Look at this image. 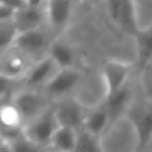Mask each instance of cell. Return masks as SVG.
I'll return each instance as SVG.
<instances>
[{"instance_id":"obj_1","label":"cell","mask_w":152,"mask_h":152,"mask_svg":"<svg viewBox=\"0 0 152 152\" xmlns=\"http://www.w3.org/2000/svg\"><path fill=\"white\" fill-rule=\"evenodd\" d=\"M127 118L134 127L137 151L147 150L152 143V100L144 99L131 104Z\"/></svg>"},{"instance_id":"obj_2","label":"cell","mask_w":152,"mask_h":152,"mask_svg":"<svg viewBox=\"0 0 152 152\" xmlns=\"http://www.w3.org/2000/svg\"><path fill=\"white\" fill-rule=\"evenodd\" d=\"M60 127L58 119H56L53 108H47L40 116H37L35 120L29 121L24 127V135L31 142L42 145V147H51V142Z\"/></svg>"},{"instance_id":"obj_3","label":"cell","mask_w":152,"mask_h":152,"mask_svg":"<svg viewBox=\"0 0 152 152\" xmlns=\"http://www.w3.org/2000/svg\"><path fill=\"white\" fill-rule=\"evenodd\" d=\"M105 8L111 20L129 36L135 37L140 31L137 21L136 4L128 0H112L105 3Z\"/></svg>"},{"instance_id":"obj_4","label":"cell","mask_w":152,"mask_h":152,"mask_svg":"<svg viewBox=\"0 0 152 152\" xmlns=\"http://www.w3.org/2000/svg\"><path fill=\"white\" fill-rule=\"evenodd\" d=\"M131 64L119 60H108L103 66V81L105 88V97L113 95L127 86L131 72Z\"/></svg>"},{"instance_id":"obj_5","label":"cell","mask_w":152,"mask_h":152,"mask_svg":"<svg viewBox=\"0 0 152 152\" xmlns=\"http://www.w3.org/2000/svg\"><path fill=\"white\" fill-rule=\"evenodd\" d=\"M43 20L45 19V3L42 1H27L26 5L18 11L13 23L19 34L42 28Z\"/></svg>"},{"instance_id":"obj_6","label":"cell","mask_w":152,"mask_h":152,"mask_svg":"<svg viewBox=\"0 0 152 152\" xmlns=\"http://www.w3.org/2000/svg\"><path fill=\"white\" fill-rule=\"evenodd\" d=\"M53 111L60 127H68L76 131L84 128L88 112L76 100H63L53 108Z\"/></svg>"},{"instance_id":"obj_7","label":"cell","mask_w":152,"mask_h":152,"mask_svg":"<svg viewBox=\"0 0 152 152\" xmlns=\"http://www.w3.org/2000/svg\"><path fill=\"white\" fill-rule=\"evenodd\" d=\"M48 47V36L47 32L43 28L28 31L24 34H19L15 44L12 48L19 50L27 58H39Z\"/></svg>"},{"instance_id":"obj_8","label":"cell","mask_w":152,"mask_h":152,"mask_svg":"<svg viewBox=\"0 0 152 152\" xmlns=\"http://www.w3.org/2000/svg\"><path fill=\"white\" fill-rule=\"evenodd\" d=\"M12 104L18 108L20 115L23 116L26 126L29 121L35 120L37 116H40L47 108H44V100L42 96L35 91L27 89L20 94H18L12 100Z\"/></svg>"},{"instance_id":"obj_9","label":"cell","mask_w":152,"mask_h":152,"mask_svg":"<svg viewBox=\"0 0 152 152\" xmlns=\"http://www.w3.org/2000/svg\"><path fill=\"white\" fill-rule=\"evenodd\" d=\"M31 59L27 58L16 48H11L3 53L1 75L10 79H16L19 76H26L32 66H29Z\"/></svg>"},{"instance_id":"obj_10","label":"cell","mask_w":152,"mask_h":152,"mask_svg":"<svg viewBox=\"0 0 152 152\" xmlns=\"http://www.w3.org/2000/svg\"><path fill=\"white\" fill-rule=\"evenodd\" d=\"M80 74L75 68L59 69L52 79L45 86V89L52 96H61L71 92L79 84Z\"/></svg>"},{"instance_id":"obj_11","label":"cell","mask_w":152,"mask_h":152,"mask_svg":"<svg viewBox=\"0 0 152 152\" xmlns=\"http://www.w3.org/2000/svg\"><path fill=\"white\" fill-rule=\"evenodd\" d=\"M131 88L127 84L120 91L105 97L104 105L107 108L108 116H110V126H112L119 118H121L124 113L128 112L129 107H131Z\"/></svg>"},{"instance_id":"obj_12","label":"cell","mask_w":152,"mask_h":152,"mask_svg":"<svg viewBox=\"0 0 152 152\" xmlns=\"http://www.w3.org/2000/svg\"><path fill=\"white\" fill-rule=\"evenodd\" d=\"M58 71L59 68L53 63L52 59L50 56H45V58L37 60L31 67L28 74L26 75V83L29 87H37V86H42V84L47 86L48 81L55 76Z\"/></svg>"},{"instance_id":"obj_13","label":"cell","mask_w":152,"mask_h":152,"mask_svg":"<svg viewBox=\"0 0 152 152\" xmlns=\"http://www.w3.org/2000/svg\"><path fill=\"white\" fill-rule=\"evenodd\" d=\"M72 3L67 0H52L45 3V19L51 28L61 29L69 21L72 12Z\"/></svg>"},{"instance_id":"obj_14","label":"cell","mask_w":152,"mask_h":152,"mask_svg":"<svg viewBox=\"0 0 152 152\" xmlns=\"http://www.w3.org/2000/svg\"><path fill=\"white\" fill-rule=\"evenodd\" d=\"M137 53V66L140 71H145L152 61V24L147 28H140L135 36Z\"/></svg>"},{"instance_id":"obj_15","label":"cell","mask_w":152,"mask_h":152,"mask_svg":"<svg viewBox=\"0 0 152 152\" xmlns=\"http://www.w3.org/2000/svg\"><path fill=\"white\" fill-rule=\"evenodd\" d=\"M110 116H108L107 108H105L104 103L100 104L99 107L91 110L87 113V119L84 123V128L86 131H88L89 134L95 135L99 137L103 132L107 128H110Z\"/></svg>"},{"instance_id":"obj_16","label":"cell","mask_w":152,"mask_h":152,"mask_svg":"<svg viewBox=\"0 0 152 152\" xmlns=\"http://www.w3.org/2000/svg\"><path fill=\"white\" fill-rule=\"evenodd\" d=\"M79 131L68 127H59L51 142V147L55 152H75L77 144Z\"/></svg>"},{"instance_id":"obj_17","label":"cell","mask_w":152,"mask_h":152,"mask_svg":"<svg viewBox=\"0 0 152 152\" xmlns=\"http://www.w3.org/2000/svg\"><path fill=\"white\" fill-rule=\"evenodd\" d=\"M50 56L59 69L74 68V52L72 50L61 42H55L50 47Z\"/></svg>"},{"instance_id":"obj_18","label":"cell","mask_w":152,"mask_h":152,"mask_svg":"<svg viewBox=\"0 0 152 152\" xmlns=\"http://www.w3.org/2000/svg\"><path fill=\"white\" fill-rule=\"evenodd\" d=\"M75 152H104L103 147L99 142V137L89 134L86 129L79 131L77 144H76Z\"/></svg>"},{"instance_id":"obj_19","label":"cell","mask_w":152,"mask_h":152,"mask_svg":"<svg viewBox=\"0 0 152 152\" xmlns=\"http://www.w3.org/2000/svg\"><path fill=\"white\" fill-rule=\"evenodd\" d=\"M19 36V32L15 27L13 20L0 23V45H1V52H7L8 50L13 47L16 39Z\"/></svg>"},{"instance_id":"obj_20","label":"cell","mask_w":152,"mask_h":152,"mask_svg":"<svg viewBox=\"0 0 152 152\" xmlns=\"http://www.w3.org/2000/svg\"><path fill=\"white\" fill-rule=\"evenodd\" d=\"M12 147L13 152H44V147L31 142L28 137L24 135V131L16 137L8 140Z\"/></svg>"},{"instance_id":"obj_21","label":"cell","mask_w":152,"mask_h":152,"mask_svg":"<svg viewBox=\"0 0 152 152\" xmlns=\"http://www.w3.org/2000/svg\"><path fill=\"white\" fill-rule=\"evenodd\" d=\"M144 88H145V95H147V99L152 100V79H147Z\"/></svg>"},{"instance_id":"obj_22","label":"cell","mask_w":152,"mask_h":152,"mask_svg":"<svg viewBox=\"0 0 152 152\" xmlns=\"http://www.w3.org/2000/svg\"><path fill=\"white\" fill-rule=\"evenodd\" d=\"M0 152H13L12 147H11L10 142L5 139H1V147H0Z\"/></svg>"},{"instance_id":"obj_23","label":"cell","mask_w":152,"mask_h":152,"mask_svg":"<svg viewBox=\"0 0 152 152\" xmlns=\"http://www.w3.org/2000/svg\"><path fill=\"white\" fill-rule=\"evenodd\" d=\"M145 71H147V72H150V76H148L147 79H152V61H151V64H150V66L147 67V69H145Z\"/></svg>"},{"instance_id":"obj_24","label":"cell","mask_w":152,"mask_h":152,"mask_svg":"<svg viewBox=\"0 0 152 152\" xmlns=\"http://www.w3.org/2000/svg\"><path fill=\"white\" fill-rule=\"evenodd\" d=\"M136 152H152V151H150V150H143V151H136Z\"/></svg>"},{"instance_id":"obj_25","label":"cell","mask_w":152,"mask_h":152,"mask_svg":"<svg viewBox=\"0 0 152 152\" xmlns=\"http://www.w3.org/2000/svg\"><path fill=\"white\" fill-rule=\"evenodd\" d=\"M147 150H150V151H152V143H151V145H150V147H148V148H147Z\"/></svg>"},{"instance_id":"obj_26","label":"cell","mask_w":152,"mask_h":152,"mask_svg":"<svg viewBox=\"0 0 152 152\" xmlns=\"http://www.w3.org/2000/svg\"><path fill=\"white\" fill-rule=\"evenodd\" d=\"M53 152H55V151H53Z\"/></svg>"}]
</instances>
